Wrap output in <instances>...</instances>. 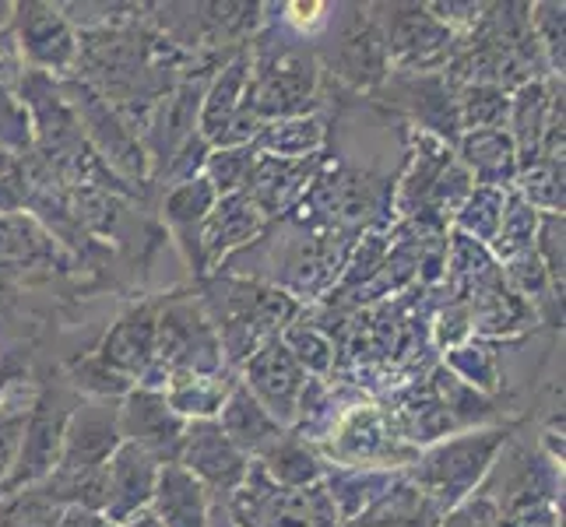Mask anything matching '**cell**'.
Returning <instances> with one entry per match:
<instances>
[]
</instances>
